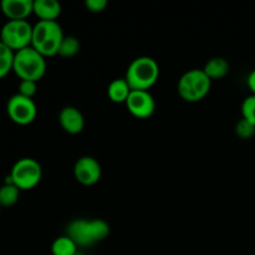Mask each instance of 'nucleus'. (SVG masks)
Masks as SVG:
<instances>
[{
  "label": "nucleus",
  "instance_id": "b1692460",
  "mask_svg": "<svg viewBox=\"0 0 255 255\" xmlns=\"http://www.w3.org/2000/svg\"><path fill=\"white\" fill-rule=\"evenodd\" d=\"M247 85H248L249 90L252 91V95L255 96V70L248 75V79H247Z\"/></svg>",
  "mask_w": 255,
  "mask_h": 255
},
{
  "label": "nucleus",
  "instance_id": "4be33fe9",
  "mask_svg": "<svg viewBox=\"0 0 255 255\" xmlns=\"http://www.w3.org/2000/svg\"><path fill=\"white\" fill-rule=\"evenodd\" d=\"M36 82L35 81H29V80H22L20 81L19 87H17V94L21 95V96L29 97V99H32L35 94H36Z\"/></svg>",
  "mask_w": 255,
  "mask_h": 255
},
{
  "label": "nucleus",
  "instance_id": "39448f33",
  "mask_svg": "<svg viewBox=\"0 0 255 255\" xmlns=\"http://www.w3.org/2000/svg\"><path fill=\"white\" fill-rule=\"evenodd\" d=\"M212 80L203 69H193L184 72L178 80V95L187 102H198L208 95Z\"/></svg>",
  "mask_w": 255,
  "mask_h": 255
},
{
  "label": "nucleus",
  "instance_id": "f257e3e1",
  "mask_svg": "<svg viewBox=\"0 0 255 255\" xmlns=\"http://www.w3.org/2000/svg\"><path fill=\"white\" fill-rule=\"evenodd\" d=\"M159 77V66L149 56H139L128 65L126 81L132 91H148Z\"/></svg>",
  "mask_w": 255,
  "mask_h": 255
},
{
  "label": "nucleus",
  "instance_id": "f03ea898",
  "mask_svg": "<svg viewBox=\"0 0 255 255\" xmlns=\"http://www.w3.org/2000/svg\"><path fill=\"white\" fill-rule=\"evenodd\" d=\"M110 234V226L102 219H75L67 226V237L77 247H90L105 241Z\"/></svg>",
  "mask_w": 255,
  "mask_h": 255
},
{
  "label": "nucleus",
  "instance_id": "0eeeda50",
  "mask_svg": "<svg viewBox=\"0 0 255 255\" xmlns=\"http://www.w3.org/2000/svg\"><path fill=\"white\" fill-rule=\"evenodd\" d=\"M31 40L32 26L27 20H20V21L7 20L0 31V41L14 52L31 46Z\"/></svg>",
  "mask_w": 255,
  "mask_h": 255
},
{
  "label": "nucleus",
  "instance_id": "6e6552de",
  "mask_svg": "<svg viewBox=\"0 0 255 255\" xmlns=\"http://www.w3.org/2000/svg\"><path fill=\"white\" fill-rule=\"evenodd\" d=\"M6 111L10 120L20 126H26L36 119L37 109L34 100L16 94L7 101Z\"/></svg>",
  "mask_w": 255,
  "mask_h": 255
},
{
  "label": "nucleus",
  "instance_id": "2eb2a0df",
  "mask_svg": "<svg viewBox=\"0 0 255 255\" xmlns=\"http://www.w3.org/2000/svg\"><path fill=\"white\" fill-rule=\"evenodd\" d=\"M229 69V62L224 57H213L204 65L203 71L211 80H219L228 75Z\"/></svg>",
  "mask_w": 255,
  "mask_h": 255
},
{
  "label": "nucleus",
  "instance_id": "423d86ee",
  "mask_svg": "<svg viewBox=\"0 0 255 255\" xmlns=\"http://www.w3.org/2000/svg\"><path fill=\"white\" fill-rule=\"evenodd\" d=\"M9 177L12 184H15L20 191H29L40 183L42 169L36 159L25 157L15 162Z\"/></svg>",
  "mask_w": 255,
  "mask_h": 255
},
{
  "label": "nucleus",
  "instance_id": "20e7f679",
  "mask_svg": "<svg viewBox=\"0 0 255 255\" xmlns=\"http://www.w3.org/2000/svg\"><path fill=\"white\" fill-rule=\"evenodd\" d=\"M12 71L21 81L29 80L37 82L46 72V60L34 47H25L15 52Z\"/></svg>",
  "mask_w": 255,
  "mask_h": 255
},
{
  "label": "nucleus",
  "instance_id": "a878e982",
  "mask_svg": "<svg viewBox=\"0 0 255 255\" xmlns=\"http://www.w3.org/2000/svg\"><path fill=\"white\" fill-rule=\"evenodd\" d=\"M0 208H1V206H0Z\"/></svg>",
  "mask_w": 255,
  "mask_h": 255
},
{
  "label": "nucleus",
  "instance_id": "aec40b11",
  "mask_svg": "<svg viewBox=\"0 0 255 255\" xmlns=\"http://www.w3.org/2000/svg\"><path fill=\"white\" fill-rule=\"evenodd\" d=\"M236 133L242 139H251L255 134V126L242 117L236 125Z\"/></svg>",
  "mask_w": 255,
  "mask_h": 255
},
{
  "label": "nucleus",
  "instance_id": "dca6fc26",
  "mask_svg": "<svg viewBox=\"0 0 255 255\" xmlns=\"http://www.w3.org/2000/svg\"><path fill=\"white\" fill-rule=\"evenodd\" d=\"M51 253L52 255H75L77 254V246L70 237H59L52 243Z\"/></svg>",
  "mask_w": 255,
  "mask_h": 255
},
{
  "label": "nucleus",
  "instance_id": "9b49d317",
  "mask_svg": "<svg viewBox=\"0 0 255 255\" xmlns=\"http://www.w3.org/2000/svg\"><path fill=\"white\" fill-rule=\"evenodd\" d=\"M1 12L10 21L26 20L32 14L34 1L32 0H2L0 2Z\"/></svg>",
  "mask_w": 255,
  "mask_h": 255
},
{
  "label": "nucleus",
  "instance_id": "1a4fd4ad",
  "mask_svg": "<svg viewBox=\"0 0 255 255\" xmlns=\"http://www.w3.org/2000/svg\"><path fill=\"white\" fill-rule=\"evenodd\" d=\"M101 164L91 156L80 157L74 166V176L79 183L92 186L101 179Z\"/></svg>",
  "mask_w": 255,
  "mask_h": 255
},
{
  "label": "nucleus",
  "instance_id": "9d476101",
  "mask_svg": "<svg viewBox=\"0 0 255 255\" xmlns=\"http://www.w3.org/2000/svg\"><path fill=\"white\" fill-rule=\"evenodd\" d=\"M126 106L132 116L137 119H148L156 110V102L148 91H131Z\"/></svg>",
  "mask_w": 255,
  "mask_h": 255
},
{
  "label": "nucleus",
  "instance_id": "ddd939ff",
  "mask_svg": "<svg viewBox=\"0 0 255 255\" xmlns=\"http://www.w3.org/2000/svg\"><path fill=\"white\" fill-rule=\"evenodd\" d=\"M32 14L36 15L40 21H57L61 14V4L56 0H35Z\"/></svg>",
  "mask_w": 255,
  "mask_h": 255
},
{
  "label": "nucleus",
  "instance_id": "412c9836",
  "mask_svg": "<svg viewBox=\"0 0 255 255\" xmlns=\"http://www.w3.org/2000/svg\"><path fill=\"white\" fill-rule=\"evenodd\" d=\"M242 116L255 126V96L251 95L242 104Z\"/></svg>",
  "mask_w": 255,
  "mask_h": 255
},
{
  "label": "nucleus",
  "instance_id": "f8f14e48",
  "mask_svg": "<svg viewBox=\"0 0 255 255\" xmlns=\"http://www.w3.org/2000/svg\"><path fill=\"white\" fill-rule=\"evenodd\" d=\"M60 126L70 134H79L85 127L84 115L74 106H66L59 114Z\"/></svg>",
  "mask_w": 255,
  "mask_h": 255
},
{
  "label": "nucleus",
  "instance_id": "5701e85b",
  "mask_svg": "<svg viewBox=\"0 0 255 255\" xmlns=\"http://www.w3.org/2000/svg\"><path fill=\"white\" fill-rule=\"evenodd\" d=\"M85 6L91 12H101L106 9L107 1L106 0H86Z\"/></svg>",
  "mask_w": 255,
  "mask_h": 255
},
{
  "label": "nucleus",
  "instance_id": "4468645a",
  "mask_svg": "<svg viewBox=\"0 0 255 255\" xmlns=\"http://www.w3.org/2000/svg\"><path fill=\"white\" fill-rule=\"evenodd\" d=\"M131 91L132 90L127 84L126 79L114 80L107 87V95L115 104H126Z\"/></svg>",
  "mask_w": 255,
  "mask_h": 255
},
{
  "label": "nucleus",
  "instance_id": "393cba45",
  "mask_svg": "<svg viewBox=\"0 0 255 255\" xmlns=\"http://www.w3.org/2000/svg\"><path fill=\"white\" fill-rule=\"evenodd\" d=\"M75 255H82V254H79V253H77V254H75Z\"/></svg>",
  "mask_w": 255,
  "mask_h": 255
},
{
  "label": "nucleus",
  "instance_id": "7ed1b4c3",
  "mask_svg": "<svg viewBox=\"0 0 255 255\" xmlns=\"http://www.w3.org/2000/svg\"><path fill=\"white\" fill-rule=\"evenodd\" d=\"M64 32L57 21H37L32 26L31 47L44 57L55 56L59 52Z\"/></svg>",
  "mask_w": 255,
  "mask_h": 255
},
{
  "label": "nucleus",
  "instance_id": "6ab92c4d",
  "mask_svg": "<svg viewBox=\"0 0 255 255\" xmlns=\"http://www.w3.org/2000/svg\"><path fill=\"white\" fill-rule=\"evenodd\" d=\"M80 51V41L75 36H64L60 44L57 55L62 57H72Z\"/></svg>",
  "mask_w": 255,
  "mask_h": 255
},
{
  "label": "nucleus",
  "instance_id": "a211bd4d",
  "mask_svg": "<svg viewBox=\"0 0 255 255\" xmlns=\"http://www.w3.org/2000/svg\"><path fill=\"white\" fill-rule=\"evenodd\" d=\"M15 52L0 41V80L12 71Z\"/></svg>",
  "mask_w": 255,
  "mask_h": 255
},
{
  "label": "nucleus",
  "instance_id": "f3484780",
  "mask_svg": "<svg viewBox=\"0 0 255 255\" xmlns=\"http://www.w3.org/2000/svg\"><path fill=\"white\" fill-rule=\"evenodd\" d=\"M20 196V189L12 183H5L0 187V206L11 207L17 202Z\"/></svg>",
  "mask_w": 255,
  "mask_h": 255
}]
</instances>
